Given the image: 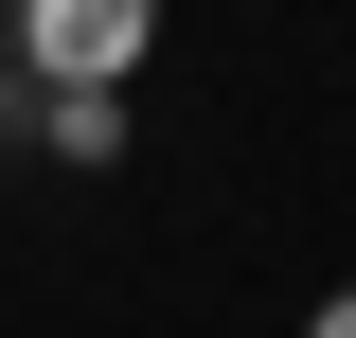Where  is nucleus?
<instances>
[{
  "instance_id": "nucleus-1",
  "label": "nucleus",
  "mask_w": 356,
  "mask_h": 338,
  "mask_svg": "<svg viewBox=\"0 0 356 338\" xmlns=\"http://www.w3.org/2000/svg\"><path fill=\"white\" fill-rule=\"evenodd\" d=\"M0 54H18L36 89H143L161 0H18V18H0Z\"/></svg>"
},
{
  "instance_id": "nucleus-2",
  "label": "nucleus",
  "mask_w": 356,
  "mask_h": 338,
  "mask_svg": "<svg viewBox=\"0 0 356 338\" xmlns=\"http://www.w3.org/2000/svg\"><path fill=\"white\" fill-rule=\"evenodd\" d=\"M36 143L54 161H125V89H36Z\"/></svg>"
},
{
  "instance_id": "nucleus-3",
  "label": "nucleus",
  "mask_w": 356,
  "mask_h": 338,
  "mask_svg": "<svg viewBox=\"0 0 356 338\" xmlns=\"http://www.w3.org/2000/svg\"><path fill=\"white\" fill-rule=\"evenodd\" d=\"M303 338H356V285H339V303H321V321H303Z\"/></svg>"
},
{
  "instance_id": "nucleus-4",
  "label": "nucleus",
  "mask_w": 356,
  "mask_h": 338,
  "mask_svg": "<svg viewBox=\"0 0 356 338\" xmlns=\"http://www.w3.org/2000/svg\"><path fill=\"white\" fill-rule=\"evenodd\" d=\"M0 18H18V0H0Z\"/></svg>"
}]
</instances>
